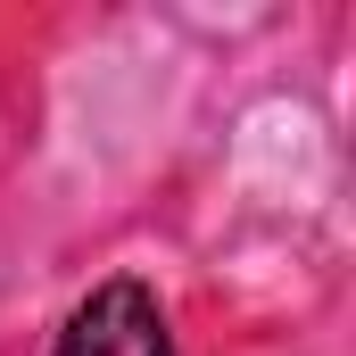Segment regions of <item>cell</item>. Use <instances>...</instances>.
<instances>
[{"label":"cell","mask_w":356,"mask_h":356,"mask_svg":"<svg viewBox=\"0 0 356 356\" xmlns=\"http://www.w3.org/2000/svg\"><path fill=\"white\" fill-rule=\"evenodd\" d=\"M50 356H175V340H166V315L141 282H99L67 315Z\"/></svg>","instance_id":"6da1fadb"}]
</instances>
